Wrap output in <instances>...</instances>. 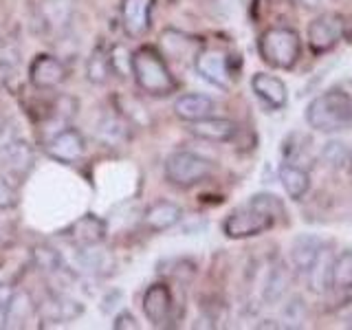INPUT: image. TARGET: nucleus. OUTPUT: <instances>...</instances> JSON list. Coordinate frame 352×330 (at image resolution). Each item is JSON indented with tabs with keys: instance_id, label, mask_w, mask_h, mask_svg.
Here are the masks:
<instances>
[{
	"instance_id": "38",
	"label": "nucleus",
	"mask_w": 352,
	"mask_h": 330,
	"mask_svg": "<svg viewBox=\"0 0 352 330\" xmlns=\"http://www.w3.org/2000/svg\"><path fill=\"white\" fill-rule=\"evenodd\" d=\"M295 3L306 11H317V9H322L324 0H295Z\"/></svg>"
},
{
	"instance_id": "17",
	"label": "nucleus",
	"mask_w": 352,
	"mask_h": 330,
	"mask_svg": "<svg viewBox=\"0 0 352 330\" xmlns=\"http://www.w3.org/2000/svg\"><path fill=\"white\" fill-rule=\"evenodd\" d=\"M95 139L106 148H121L130 141V124L119 113H104L95 126Z\"/></svg>"
},
{
	"instance_id": "30",
	"label": "nucleus",
	"mask_w": 352,
	"mask_h": 330,
	"mask_svg": "<svg viewBox=\"0 0 352 330\" xmlns=\"http://www.w3.org/2000/svg\"><path fill=\"white\" fill-rule=\"evenodd\" d=\"M352 284V249H344L335 256V267H333V289L339 286V289H344V286Z\"/></svg>"
},
{
	"instance_id": "40",
	"label": "nucleus",
	"mask_w": 352,
	"mask_h": 330,
	"mask_svg": "<svg viewBox=\"0 0 352 330\" xmlns=\"http://www.w3.org/2000/svg\"><path fill=\"white\" fill-rule=\"evenodd\" d=\"M348 168H350V172H352V148H350V152H348Z\"/></svg>"
},
{
	"instance_id": "39",
	"label": "nucleus",
	"mask_w": 352,
	"mask_h": 330,
	"mask_svg": "<svg viewBox=\"0 0 352 330\" xmlns=\"http://www.w3.org/2000/svg\"><path fill=\"white\" fill-rule=\"evenodd\" d=\"M344 36L348 38V42L352 44V18L348 22H344Z\"/></svg>"
},
{
	"instance_id": "7",
	"label": "nucleus",
	"mask_w": 352,
	"mask_h": 330,
	"mask_svg": "<svg viewBox=\"0 0 352 330\" xmlns=\"http://www.w3.org/2000/svg\"><path fill=\"white\" fill-rule=\"evenodd\" d=\"M194 69L203 80H207L209 84H214L218 88H223V91H227L236 77L234 71H231V58H227V55L218 49L198 51L196 60H194Z\"/></svg>"
},
{
	"instance_id": "12",
	"label": "nucleus",
	"mask_w": 352,
	"mask_h": 330,
	"mask_svg": "<svg viewBox=\"0 0 352 330\" xmlns=\"http://www.w3.org/2000/svg\"><path fill=\"white\" fill-rule=\"evenodd\" d=\"M75 247H91L102 245L106 240V223L95 214H84L62 234Z\"/></svg>"
},
{
	"instance_id": "20",
	"label": "nucleus",
	"mask_w": 352,
	"mask_h": 330,
	"mask_svg": "<svg viewBox=\"0 0 352 330\" xmlns=\"http://www.w3.org/2000/svg\"><path fill=\"white\" fill-rule=\"evenodd\" d=\"M278 176H280V183L284 187L286 196L293 198V201H302L308 194V190H311V176H308L304 168H300V165H295V163H282Z\"/></svg>"
},
{
	"instance_id": "2",
	"label": "nucleus",
	"mask_w": 352,
	"mask_h": 330,
	"mask_svg": "<svg viewBox=\"0 0 352 330\" xmlns=\"http://www.w3.org/2000/svg\"><path fill=\"white\" fill-rule=\"evenodd\" d=\"M306 124L317 132H341L352 126V95L344 88H330L317 95L306 108Z\"/></svg>"
},
{
	"instance_id": "27",
	"label": "nucleus",
	"mask_w": 352,
	"mask_h": 330,
	"mask_svg": "<svg viewBox=\"0 0 352 330\" xmlns=\"http://www.w3.org/2000/svg\"><path fill=\"white\" fill-rule=\"evenodd\" d=\"M36 313V306H33V300L25 293V291H18L11 297V302L7 306V326H20L22 322Z\"/></svg>"
},
{
	"instance_id": "29",
	"label": "nucleus",
	"mask_w": 352,
	"mask_h": 330,
	"mask_svg": "<svg viewBox=\"0 0 352 330\" xmlns=\"http://www.w3.org/2000/svg\"><path fill=\"white\" fill-rule=\"evenodd\" d=\"M348 146L344 141H326L324 143V148H322V159L324 163L328 165V168H333V170H341L344 165L348 163Z\"/></svg>"
},
{
	"instance_id": "26",
	"label": "nucleus",
	"mask_w": 352,
	"mask_h": 330,
	"mask_svg": "<svg viewBox=\"0 0 352 330\" xmlns=\"http://www.w3.org/2000/svg\"><path fill=\"white\" fill-rule=\"evenodd\" d=\"M113 69H110V60H108V51L104 47H97L91 58L86 60V80L91 84L102 86L110 80Z\"/></svg>"
},
{
	"instance_id": "15",
	"label": "nucleus",
	"mask_w": 352,
	"mask_h": 330,
	"mask_svg": "<svg viewBox=\"0 0 352 330\" xmlns=\"http://www.w3.org/2000/svg\"><path fill=\"white\" fill-rule=\"evenodd\" d=\"M154 0H121V22L130 38H141L150 29Z\"/></svg>"
},
{
	"instance_id": "1",
	"label": "nucleus",
	"mask_w": 352,
	"mask_h": 330,
	"mask_svg": "<svg viewBox=\"0 0 352 330\" xmlns=\"http://www.w3.org/2000/svg\"><path fill=\"white\" fill-rule=\"evenodd\" d=\"M280 216H284V205L278 196L256 194L249 198V203L236 207L234 212L225 218L223 231L231 240L253 238L273 229V225L278 223Z\"/></svg>"
},
{
	"instance_id": "35",
	"label": "nucleus",
	"mask_w": 352,
	"mask_h": 330,
	"mask_svg": "<svg viewBox=\"0 0 352 330\" xmlns=\"http://www.w3.org/2000/svg\"><path fill=\"white\" fill-rule=\"evenodd\" d=\"M14 139H18V135H16V128L9 124V121L0 115V148H5L7 143H11Z\"/></svg>"
},
{
	"instance_id": "23",
	"label": "nucleus",
	"mask_w": 352,
	"mask_h": 330,
	"mask_svg": "<svg viewBox=\"0 0 352 330\" xmlns=\"http://www.w3.org/2000/svg\"><path fill=\"white\" fill-rule=\"evenodd\" d=\"M75 262L77 267L86 273H106L113 269V256L108 251H104L99 245H91V247H77L75 253Z\"/></svg>"
},
{
	"instance_id": "10",
	"label": "nucleus",
	"mask_w": 352,
	"mask_h": 330,
	"mask_svg": "<svg viewBox=\"0 0 352 330\" xmlns=\"http://www.w3.org/2000/svg\"><path fill=\"white\" fill-rule=\"evenodd\" d=\"M86 150V141L80 130L75 128H62L47 141V152L49 157L60 161V163H75L82 159Z\"/></svg>"
},
{
	"instance_id": "4",
	"label": "nucleus",
	"mask_w": 352,
	"mask_h": 330,
	"mask_svg": "<svg viewBox=\"0 0 352 330\" xmlns=\"http://www.w3.org/2000/svg\"><path fill=\"white\" fill-rule=\"evenodd\" d=\"M258 53L273 69L291 71L302 58V38L291 27H271L260 36Z\"/></svg>"
},
{
	"instance_id": "24",
	"label": "nucleus",
	"mask_w": 352,
	"mask_h": 330,
	"mask_svg": "<svg viewBox=\"0 0 352 330\" xmlns=\"http://www.w3.org/2000/svg\"><path fill=\"white\" fill-rule=\"evenodd\" d=\"M324 240L317 238V236H297L293 240V247H291V260H293V267L300 271V273H306L308 267H311V262L315 260V256L322 249Z\"/></svg>"
},
{
	"instance_id": "34",
	"label": "nucleus",
	"mask_w": 352,
	"mask_h": 330,
	"mask_svg": "<svg viewBox=\"0 0 352 330\" xmlns=\"http://www.w3.org/2000/svg\"><path fill=\"white\" fill-rule=\"evenodd\" d=\"M16 203H18L16 187L11 185L9 179H5V176L0 174V209H11V207H16Z\"/></svg>"
},
{
	"instance_id": "21",
	"label": "nucleus",
	"mask_w": 352,
	"mask_h": 330,
	"mask_svg": "<svg viewBox=\"0 0 352 330\" xmlns=\"http://www.w3.org/2000/svg\"><path fill=\"white\" fill-rule=\"evenodd\" d=\"M181 218H183V209L179 205L170 201H159L146 212V225L152 231H168L179 225Z\"/></svg>"
},
{
	"instance_id": "18",
	"label": "nucleus",
	"mask_w": 352,
	"mask_h": 330,
	"mask_svg": "<svg viewBox=\"0 0 352 330\" xmlns=\"http://www.w3.org/2000/svg\"><path fill=\"white\" fill-rule=\"evenodd\" d=\"M190 132L194 137L203 139V141H212V143H227L236 137L238 126L231 119L223 117H203L198 121H190Z\"/></svg>"
},
{
	"instance_id": "25",
	"label": "nucleus",
	"mask_w": 352,
	"mask_h": 330,
	"mask_svg": "<svg viewBox=\"0 0 352 330\" xmlns=\"http://www.w3.org/2000/svg\"><path fill=\"white\" fill-rule=\"evenodd\" d=\"M73 18V0H47L44 3V25L64 31Z\"/></svg>"
},
{
	"instance_id": "8",
	"label": "nucleus",
	"mask_w": 352,
	"mask_h": 330,
	"mask_svg": "<svg viewBox=\"0 0 352 330\" xmlns=\"http://www.w3.org/2000/svg\"><path fill=\"white\" fill-rule=\"evenodd\" d=\"M0 174L5 176V179H22V176H27L33 168V163H36V154H33V148L29 143H25L20 137L14 139L11 143H7L5 148H0Z\"/></svg>"
},
{
	"instance_id": "19",
	"label": "nucleus",
	"mask_w": 352,
	"mask_h": 330,
	"mask_svg": "<svg viewBox=\"0 0 352 330\" xmlns=\"http://www.w3.org/2000/svg\"><path fill=\"white\" fill-rule=\"evenodd\" d=\"M214 110H216L214 99L201 93H187L174 102V113L183 121H198L203 117H209Z\"/></svg>"
},
{
	"instance_id": "5",
	"label": "nucleus",
	"mask_w": 352,
	"mask_h": 330,
	"mask_svg": "<svg viewBox=\"0 0 352 330\" xmlns=\"http://www.w3.org/2000/svg\"><path fill=\"white\" fill-rule=\"evenodd\" d=\"M212 174V161L196 152H174L165 161V176L176 187H194Z\"/></svg>"
},
{
	"instance_id": "32",
	"label": "nucleus",
	"mask_w": 352,
	"mask_h": 330,
	"mask_svg": "<svg viewBox=\"0 0 352 330\" xmlns=\"http://www.w3.org/2000/svg\"><path fill=\"white\" fill-rule=\"evenodd\" d=\"M53 115L58 121H62V124H69V121L77 115V102L69 95L58 97L53 104Z\"/></svg>"
},
{
	"instance_id": "31",
	"label": "nucleus",
	"mask_w": 352,
	"mask_h": 330,
	"mask_svg": "<svg viewBox=\"0 0 352 330\" xmlns=\"http://www.w3.org/2000/svg\"><path fill=\"white\" fill-rule=\"evenodd\" d=\"M110 60V69L117 73L119 77H126L132 71V53L124 47V44H117V47L108 53Z\"/></svg>"
},
{
	"instance_id": "33",
	"label": "nucleus",
	"mask_w": 352,
	"mask_h": 330,
	"mask_svg": "<svg viewBox=\"0 0 352 330\" xmlns=\"http://www.w3.org/2000/svg\"><path fill=\"white\" fill-rule=\"evenodd\" d=\"M170 275L172 278H179V280H190L192 275L196 273V264L192 262V260H185V258H172L170 262Z\"/></svg>"
},
{
	"instance_id": "11",
	"label": "nucleus",
	"mask_w": 352,
	"mask_h": 330,
	"mask_svg": "<svg viewBox=\"0 0 352 330\" xmlns=\"http://www.w3.org/2000/svg\"><path fill=\"white\" fill-rule=\"evenodd\" d=\"M64 77H66L64 64L47 53L36 55L29 66V82L36 88H40V91H51V88L60 86L64 82Z\"/></svg>"
},
{
	"instance_id": "16",
	"label": "nucleus",
	"mask_w": 352,
	"mask_h": 330,
	"mask_svg": "<svg viewBox=\"0 0 352 330\" xmlns=\"http://www.w3.org/2000/svg\"><path fill=\"white\" fill-rule=\"evenodd\" d=\"M84 313V304H80L73 297L64 295V293H51L47 300H44L40 315L44 322L51 324H64V322H73Z\"/></svg>"
},
{
	"instance_id": "9",
	"label": "nucleus",
	"mask_w": 352,
	"mask_h": 330,
	"mask_svg": "<svg viewBox=\"0 0 352 330\" xmlns=\"http://www.w3.org/2000/svg\"><path fill=\"white\" fill-rule=\"evenodd\" d=\"M174 297L168 284L157 282L150 284L143 293V313L150 319L152 326H165L172 319Z\"/></svg>"
},
{
	"instance_id": "6",
	"label": "nucleus",
	"mask_w": 352,
	"mask_h": 330,
	"mask_svg": "<svg viewBox=\"0 0 352 330\" xmlns=\"http://www.w3.org/2000/svg\"><path fill=\"white\" fill-rule=\"evenodd\" d=\"M344 18L339 14H319L306 29L308 47L315 55H324L333 51L339 40L344 38Z\"/></svg>"
},
{
	"instance_id": "36",
	"label": "nucleus",
	"mask_w": 352,
	"mask_h": 330,
	"mask_svg": "<svg viewBox=\"0 0 352 330\" xmlns=\"http://www.w3.org/2000/svg\"><path fill=\"white\" fill-rule=\"evenodd\" d=\"M117 330H137L139 324H137V317L130 315V313H119L115 317V324H113Z\"/></svg>"
},
{
	"instance_id": "28",
	"label": "nucleus",
	"mask_w": 352,
	"mask_h": 330,
	"mask_svg": "<svg viewBox=\"0 0 352 330\" xmlns=\"http://www.w3.org/2000/svg\"><path fill=\"white\" fill-rule=\"evenodd\" d=\"M33 264H36L40 271L49 273V275L64 271L62 256L51 247H36V249H33Z\"/></svg>"
},
{
	"instance_id": "22",
	"label": "nucleus",
	"mask_w": 352,
	"mask_h": 330,
	"mask_svg": "<svg viewBox=\"0 0 352 330\" xmlns=\"http://www.w3.org/2000/svg\"><path fill=\"white\" fill-rule=\"evenodd\" d=\"M289 286H291L289 267H286L284 262H275L273 267L269 269L267 280H264V286H262L264 302H269V304L280 302L282 297H284V293L289 291Z\"/></svg>"
},
{
	"instance_id": "3",
	"label": "nucleus",
	"mask_w": 352,
	"mask_h": 330,
	"mask_svg": "<svg viewBox=\"0 0 352 330\" xmlns=\"http://www.w3.org/2000/svg\"><path fill=\"white\" fill-rule=\"evenodd\" d=\"M132 75L141 91L150 95H170L176 88V80L170 73L168 64L161 58V53L152 47H141L132 53Z\"/></svg>"
},
{
	"instance_id": "37",
	"label": "nucleus",
	"mask_w": 352,
	"mask_h": 330,
	"mask_svg": "<svg viewBox=\"0 0 352 330\" xmlns=\"http://www.w3.org/2000/svg\"><path fill=\"white\" fill-rule=\"evenodd\" d=\"M121 297H124V293H121V291H110V293L104 297V300H102V304H99V306H102V313H104V315H110V313H113V311H115V306H119Z\"/></svg>"
},
{
	"instance_id": "14",
	"label": "nucleus",
	"mask_w": 352,
	"mask_h": 330,
	"mask_svg": "<svg viewBox=\"0 0 352 330\" xmlns=\"http://www.w3.org/2000/svg\"><path fill=\"white\" fill-rule=\"evenodd\" d=\"M251 88L260 102L271 108V110H280L289 102V91H286V84L280 77L269 75V73H256L251 77Z\"/></svg>"
},
{
	"instance_id": "13",
	"label": "nucleus",
	"mask_w": 352,
	"mask_h": 330,
	"mask_svg": "<svg viewBox=\"0 0 352 330\" xmlns=\"http://www.w3.org/2000/svg\"><path fill=\"white\" fill-rule=\"evenodd\" d=\"M333 267H335V249L330 242H324L322 249L311 262L306 275H308V286L317 295H324L333 289Z\"/></svg>"
}]
</instances>
